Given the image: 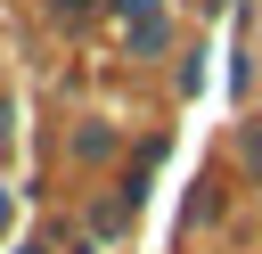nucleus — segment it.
<instances>
[{
  "label": "nucleus",
  "instance_id": "obj_3",
  "mask_svg": "<svg viewBox=\"0 0 262 254\" xmlns=\"http://www.w3.org/2000/svg\"><path fill=\"white\" fill-rule=\"evenodd\" d=\"M16 254H41V246H16Z\"/></svg>",
  "mask_w": 262,
  "mask_h": 254
},
{
  "label": "nucleus",
  "instance_id": "obj_2",
  "mask_svg": "<svg viewBox=\"0 0 262 254\" xmlns=\"http://www.w3.org/2000/svg\"><path fill=\"white\" fill-rule=\"evenodd\" d=\"M123 8H131V16H147V8H156V0H123Z\"/></svg>",
  "mask_w": 262,
  "mask_h": 254
},
{
  "label": "nucleus",
  "instance_id": "obj_1",
  "mask_svg": "<svg viewBox=\"0 0 262 254\" xmlns=\"http://www.w3.org/2000/svg\"><path fill=\"white\" fill-rule=\"evenodd\" d=\"M246 156H254V172H262V123H254V131H246Z\"/></svg>",
  "mask_w": 262,
  "mask_h": 254
}]
</instances>
